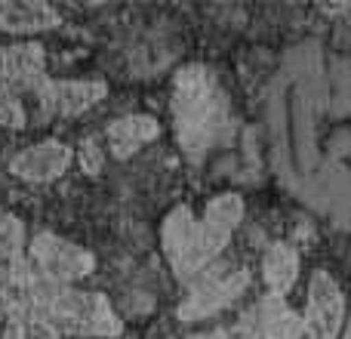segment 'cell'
Instances as JSON below:
<instances>
[{"label": "cell", "instance_id": "19", "mask_svg": "<svg viewBox=\"0 0 351 339\" xmlns=\"http://www.w3.org/2000/svg\"><path fill=\"white\" fill-rule=\"evenodd\" d=\"M6 318H10V315H6V299H3V290H0V324H3Z\"/></svg>", "mask_w": 351, "mask_h": 339}, {"label": "cell", "instance_id": "17", "mask_svg": "<svg viewBox=\"0 0 351 339\" xmlns=\"http://www.w3.org/2000/svg\"><path fill=\"white\" fill-rule=\"evenodd\" d=\"M77 161H80V167H84V173H86V176H96L99 170H102V164H105L99 142H96V139H84V142H80V148H77Z\"/></svg>", "mask_w": 351, "mask_h": 339}, {"label": "cell", "instance_id": "6", "mask_svg": "<svg viewBox=\"0 0 351 339\" xmlns=\"http://www.w3.org/2000/svg\"><path fill=\"white\" fill-rule=\"evenodd\" d=\"M302 318L308 339H336L346 327V293L324 268L311 272L308 278V303Z\"/></svg>", "mask_w": 351, "mask_h": 339}, {"label": "cell", "instance_id": "10", "mask_svg": "<svg viewBox=\"0 0 351 339\" xmlns=\"http://www.w3.org/2000/svg\"><path fill=\"white\" fill-rule=\"evenodd\" d=\"M71 164V148L59 139H47L19 152L10 161V173L22 182H53Z\"/></svg>", "mask_w": 351, "mask_h": 339}, {"label": "cell", "instance_id": "4", "mask_svg": "<svg viewBox=\"0 0 351 339\" xmlns=\"http://www.w3.org/2000/svg\"><path fill=\"white\" fill-rule=\"evenodd\" d=\"M247 287H250L247 268L210 266L194 281H188V296L179 305V318L182 321H204V318L228 309Z\"/></svg>", "mask_w": 351, "mask_h": 339}, {"label": "cell", "instance_id": "20", "mask_svg": "<svg viewBox=\"0 0 351 339\" xmlns=\"http://www.w3.org/2000/svg\"><path fill=\"white\" fill-rule=\"evenodd\" d=\"M342 339H351V318L346 321V334H342Z\"/></svg>", "mask_w": 351, "mask_h": 339}, {"label": "cell", "instance_id": "2", "mask_svg": "<svg viewBox=\"0 0 351 339\" xmlns=\"http://www.w3.org/2000/svg\"><path fill=\"white\" fill-rule=\"evenodd\" d=\"M243 219V198L234 191L216 194L206 204L204 216H194L191 207L179 204L167 213L160 225V244L179 281H194L200 272L216 266L219 253L228 247L234 229Z\"/></svg>", "mask_w": 351, "mask_h": 339}, {"label": "cell", "instance_id": "1", "mask_svg": "<svg viewBox=\"0 0 351 339\" xmlns=\"http://www.w3.org/2000/svg\"><path fill=\"white\" fill-rule=\"evenodd\" d=\"M3 299L10 318H37V321H47L49 327H56L59 334L121 336L123 330V321L102 293L77 290L71 284H56V281L37 274L28 262L6 284Z\"/></svg>", "mask_w": 351, "mask_h": 339}, {"label": "cell", "instance_id": "12", "mask_svg": "<svg viewBox=\"0 0 351 339\" xmlns=\"http://www.w3.org/2000/svg\"><path fill=\"white\" fill-rule=\"evenodd\" d=\"M158 136H160V124L152 115H127L108 124V148L121 161L133 158L145 142L158 139Z\"/></svg>", "mask_w": 351, "mask_h": 339}, {"label": "cell", "instance_id": "11", "mask_svg": "<svg viewBox=\"0 0 351 339\" xmlns=\"http://www.w3.org/2000/svg\"><path fill=\"white\" fill-rule=\"evenodd\" d=\"M59 25V12L49 3L34 0H0V31L10 34H37Z\"/></svg>", "mask_w": 351, "mask_h": 339}, {"label": "cell", "instance_id": "18", "mask_svg": "<svg viewBox=\"0 0 351 339\" xmlns=\"http://www.w3.org/2000/svg\"><path fill=\"white\" fill-rule=\"evenodd\" d=\"M188 339H256V336H250L243 327H237V330L219 327V330H204V334H194V336H188Z\"/></svg>", "mask_w": 351, "mask_h": 339}, {"label": "cell", "instance_id": "5", "mask_svg": "<svg viewBox=\"0 0 351 339\" xmlns=\"http://www.w3.org/2000/svg\"><path fill=\"white\" fill-rule=\"evenodd\" d=\"M28 266L56 284H74L96 268V256L53 231H40L28 244Z\"/></svg>", "mask_w": 351, "mask_h": 339}, {"label": "cell", "instance_id": "8", "mask_svg": "<svg viewBox=\"0 0 351 339\" xmlns=\"http://www.w3.org/2000/svg\"><path fill=\"white\" fill-rule=\"evenodd\" d=\"M47 80V56L40 43L0 47V93H37Z\"/></svg>", "mask_w": 351, "mask_h": 339}, {"label": "cell", "instance_id": "14", "mask_svg": "<svg viewBox=\"0 0 351 339\" xmlns=\"http://www.w3.org/2000/svg\"><path fill=\"white\" fill-rule=\"evenodd\" d=\"M262 278L274 296H287L299 281V253L290 244H271L262 256Z\"/></svg>", "mask_w": 351, "mask_h": 339}, {"label": "cell", "instance_id": "3", "mask_svg": "<svg viewBox=\"0 0 351 339\" xmlns=\"http://www.w3.org/2000/svg\"><path fill=\"white\" fill-rule=\"evenodd\" d=\"M176 139L188 161H204L231 130V108L216 74L206 65H185L173 80Z\"/></svg>", "mask_w": 351, "mask_h": 339}, {"label": "cell", "instance_id": "13", "mask_svg": "<svg viewBox=\"0 0 351 339\" xmlns=\"http://www.w3.org/2000/svg\"><path fill=\"white\" fill-rule=\"evenodd\" d=\"M25 225L19 216L0 207V290L25 268Z\"/></svg>", "mask_w": 351, "mask_h": 339}, {"label": "cell", "instance_id": "7", "mask_svg": "<svg viewBox=\"0 0 351 339\" xmlns=\"http://www.w3.org/2000/svg\"><path fill=\"white\" fill-rule=\"evenodd\" d=\"M34 96H37V111H40L43 121L77 117L108 96V84L105 80H53L49 78Z\"/></svg>", "mask_w": 351, "mask_h": 339}, {"label": "cell", "instance_id": "15", "mask_svg": "<svg viewBox=\"0 0 351 339\" xmlns=\"http://www.w3.org/2000/svg\"><path fill=\"white\" fill-rule=\"evenodd\" d=\"M0 339H62V334L37 318H10Z\"/></svg>", "mask_w": 351, "mask_h": 339}, {"label": "cell", "instance_id": "16", "mask_svg": "<svg viewBox=\"0 0 351 339\" xmlns=\"http://www.w3.org/2000/svg\"><path fill=\"white\" fill-rule=\"evenodd\" d=\"M0 127L6 130L25 127V105L16 93H0Z\"/></svg>", "mask_w": 351, "mask_h": 339}, {"label": "cell", "instance_id": "9", "mask_svg": "<svg viewBox=\"0 0 351 339\" xmlns=\"http://www.w3.org/2000/svg\"><path fill=\"white\" fill-rule=\"evenodd\" d=\"M250 336L256 339H302L305 336V318L287 305L284 296H262L250 309V315L241 324Z\"/></svg>", "mask_w": 351, "mask_h": 339}]
</instances>
